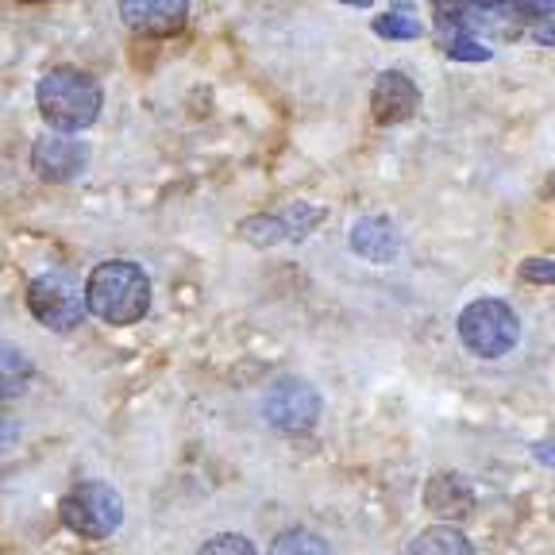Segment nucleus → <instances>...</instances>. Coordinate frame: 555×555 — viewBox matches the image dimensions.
<instances>
[{
  "mask_svg": "<svg viewBox=\"0 0 555 555\" xmlns=\"http://www.w3.org/2000/svg\"><path fill=\"white\" fill-rule=\"evenodd\" d=\"M86 309L96 321L128 328L139 324L151 309V278L147 270L131 259L96 262L93 274L86 278Z\"/></svg>",
  "mask_w": 555,
  "mask_h": 555,
  "instance_id": "obj_1",
  "label": "nucleus"
},
{
  "mask_svg": "<svg viewBox=\"0 0 555 555\" xmlns=\"http://www.w3.org/2000/svg\"><path fill=\"white\" fill-rule=\"evenodd\" d=\"M35 101H39V113L62 135H74V131H86L96 124L104 108L101 81L86 69L74 66H54L47 69L39 86H35Z\"/></svg>",
  "mask_w": 555,
  "mask_h": 555,
  "instance_id": "obj_2",
  "label": "nucleus"
},
{
  "mask_svg": "<svg viewBox=\"0 0 555 555\" xmlns=\"http://www.w3.org/2000/svg\"><path fill=\"white\" fill-rule=\"evenodd\" d=\"M455 332H460L463 347L478 359H502L509 356L520 339V321L513 312L509 301L502 297H478L467 309L460 312L455 321Z\"/></svg>",
  "mask_w": 555,
  "mask_h": 555,
  "instance_id": "obj_3",
  "label": "nucleus"
},
{
  "mask_svg": "<svg viewBox=\"0 0 555 555\" xmlns=\"http://www.w3.org/2000/svg\"><path fill=\"white\" fill-rule=\"evenodd\" d=\"M59 517L69 532H78L86 540H108L116 529L124 525V505L120 494H116L108 482H96V478H86L62 498Z\"/></svg>",
  "mask_w": 555,
  "mask_h": 555,
  "instance_id": "obj_4",
  "label": "nucleus"
},
{
  "mask_svg": "<svg viewBox=\"0 0 555 555\" xmlns=\"http://www.w3.org/2000/svg\"><path fill=\"white\" fill-rule=\"evenodd\" d=\"M321 393L305 378H278L262 398V416L267 425L282 436H305L321 421Z\"/></svg>",
  "mask_w": 555,
  "mask_h": 555,
  "instance_id": "obj_5",
  "label": "nucleus"
},
{
  "mask_svg": "<svg viewBox=\"0 0 555 555\" xmlns=\"http://www.w3.org/2000/svg\"><path fill=\"white\" fill-rule=\"evenodd\" d=\"M27 309H31L35 321L51 332H74L89 312L78 286H74L66 274H54V270L31 278V286H27Z\"/></svg>",
  "mask_w": 555,
  "mask_h": 555,
  "instance_id": "obj_6",
  "label": "nucleus"
},
{
  "mask_svg": "<svg viewBox=\"0 0 555 555\" xmlns=\"http://www.w3.org/2000/svg\"><path fill=\"white\" fill-rule=\"evenodd\" d=\"M416 104H421V89H416V81L409 78V74H401V69L378 74V81H374V89H371L374 124H382V128L405 124L409 116L416 113Z\"/></svg>",
  "mask_w": 555,
  "mask_h": 555,
  "instance_id": "obj_7",
  "label": "nucleus"
},
{
  "mask_svg": "<svg viewBox=\"0 0 555 555\" xmlns=\"http://www.w3.org/2000/svg\"><path fill=\"white\" fill-rule=\"evenodd\" d=\"M86 163H89V151L81 147L78 139L62 135V131L39 139V143H35V151H31L35 173H39L43 182H54V185L74 182V178L86 170Z\"/></svg>",
  "mask_w": 555,
  "mask_h": 555,
  "instance_id": "obj_8",
  "label": "nucleus"
},
{
  "mask_svg": "<svg viewBox=\"0 0 555 555\" xmlns=\"http://www.w3.org/2000/svg\"><path fill=\"white\" fill-rule=\"evenodd\" d=\"M124 27L139 35H178L190 20V0H120Z\"/></svg>",
  "mask_w": 555,
  "mask_h": 555,
  "instance_id": "obj_9",
  "label": "nucleus"
},
{
  "mask_svg": "<svg viewBox=\"0 0 555 555\" xmlns=\"http://www.w3.org/2000/svg\"><path fill=\"white\" fill-rule=\"evenodd\" d=\"M351 251L366 262H393L401 255V232L390 217H363L351 228Z\"/></svg>",
  "mask_w": 555,
  "mask_h": 555,
  "instance_id": "obj_10",
  "label": "nucleus"
},
{
  "mask_svg": "<svg viewBox=\"0 0 555 555\" xmlns=\"http://www.w3.org/2000/svg\"><path fill=\"white\" fill-rule=\"evenodd\" d=\"M425 505L443 520H463V517H470V513H475V490H470V482H463L460 475L440 470V475L428 478Z\"/></svg>",
  "mask_w": 555,
  "mask_h": 555,
  "instance_id": "obj_11",
  "label": "nucleus"
},
{
  "mask_svg": "<svg viewBox=\"0 0 555 555\" xmlns=\"http://www.w3.org/2000/svg\"><path fill=\"white\" fill-rule=\"evenodd\" d=\"M31 378H35V363H31V359H27L16 344L0 339V401L27 393Z\"/></svg>",
  "mask_w": 555,
  "mask_h": 555,
  "instance_id": "obj_12",
  "label": "nucleus"
},
{
  "mask_svg": "<svg viewBox=\"0 0 555 555\" xmlns=\"http://www.w3.org/2000/svg\"><path fill=\"white\" fill-rule=\"evenodd\" d=\"M436 39H440L443 54L455 62H490V54H494L482 39H475V31L451 24V20H436Z\"/></svg>",
  "mask_w": 555,
  "mask_h": 555,
  "instance_id": "obj_13",
  "label": "nucleus"
},
{
  "mask_svg": "<svg viewBox=\"0 0 555 555\" xmlns=\"http://www.w3.org/2000/svg\"><path fill=\"white\" fill-rule=\"evenodd\" d=\"M409 555H475V544L451 525H433L421 537H413Z\"/></svg>",
  "mask_w": 555,
  "mask_h": 555,
  "instance_id": "obj_14",
  "label": "nucleus"
},
{
  "mask_svg": "<svg viewBox=\"0 0 555 555\" xmlns=\"http://www.w3.org/2000/svg\"><path fill=\"white\" fill-rule=\"evenodd\" d=\"M270 555H332V547H328V540L309 529H286L274 537Z\"/></svg>",
  "mask_w": 555,
  "mask_h": 555,
  "instance_id": "obj_15",
  "label": "nucleus"
},
{
  "mask_svg": "<svg viewBox=\"0 0 555 555\" xmlns=\"http://www.w3.org/2000/svg\"><path fill=\"white\" fill-rule=\"evenodd\" d=\"M240 235L255 247H274V243H286V220L282 212H262V217H251L247 224H240Z\"/></svg>",
  "mask_w": 555,
  "mask_h": 555,
  "instance_id": "obj_16",
  "label": "nucleus"
},
{
  "mask_svg": "<svg viewBox=\"0 0 555 555\" xmlns=\"http://www.w3.org/2000/svg\"><path fill=\"white\" fill-rule=\"evenodd\" d=\"M374 31H378L382 39H405V43H409V39H421V31H425V27L416 24L409 9H393V12H386V16L374 20Z\"/></svg>",
  "mask_w": 555,
  "mask_h": 555,
  "instance_id": "obj_17",
  "label": "nucleus"
},
{
  "mask_svg": "<svg viewBox=\"0 0 555 555\" xmlns=\"http://www.w3.org/2000/svg\"><path fill=\"white\" fill-rule=\"evenodd\" d=\"M197 555H259V547L240 532H220V537L205 540Z\"/></svg>",
  "mask_w": 555,
  "mask_h": 555,
  "instance_id": "obj_18",
  "label": "nucleus"
},
{
  "mask_svg": "<svg viewBox=\"0 0 555 555\" xmlns=\"http://www.w3.org/2000/svg\"><path fill=\"white\" fill-rule=\"evenodd\" d=\"M520 278L532 286H555V262L552 259H525L520 262Z\"/></svg>",
  "mask_w": 555,
  "mask_h": 555,
  "instance_id": "obj_19",
  "label": "nucleus"
},
{
  "mask_svg": "<svg viewBox=\"0 0 555 555\" xmlns=\"http://www.w3.org/2000/svg\"><path fill=\"white\" fill-rule=\"evenodd\" d=\"M513 9L529 12V16H540V20H555V0H513Z\"/></svg>",
  "mask_w": 555,
  "mask_h": 555,
  "instance_id": "obj_20",
  "label": "nucleus"
},
{
  "mask_svg": "<svg viewBox=\"0 0 555 555\" xmlns=\"http://www.w3.org/2000/svg\"><path fill=\"white\" fill-rule=\"evenodd\" d=\"M16 421L12 416H0V451H9L12 443H16Z\"/></svg>",
  "mask_w": 555,
  "mask_h": 555,
  "instance_id": "obj_21",
  "label": "nucleus"
},
{
  "mask_svg": "<svg viewBox=\"0 0 555 555\" xmlns=\"http://www.w3.org/2000/svg\"><path fill=\"white\" fill-rule=\"evenodd\" d=\"M532 455H537L544 467H555V436H552V440H540L537 448H532Z\"/></svg>",
  "mask_w": 555,
  "mask_h": 555,
  "instance_id": "obj_22",
  "label": "nucleus"
},
{
  "mask_svg": "<svg viewBox=\"0 0 555 555\" xmlns=\"http://www.w3.org/2000/svg\"><path fill=\"white\" fill-rule=\"evenodd\" d=\"M532 35H537L540 43H555V27L552 24H532Z\"/></svg>",
  "mask_w": 555,
  "mask_h": 555,
  "instance_id": "obj_23",
  "label": "nucleus"
},
{
  "mask_svg": "<svg viewBox=\"0 0 555 555\" xmlns=\"http://www.w3.org/2000/svg\"><path fill=\"white\" fill-rule=\"evenodd\" d=\"M339 4H351V9H371L374 0H339Z\"/></svg>",
  "mask_w": 555,
  "mask_h": 555,
  "instance_id": "obj_24",
  "label": "nucleus"
},
{
  "mask_svg": "<svg viewBox=\"0 0 555 555\" xmlns=\"http://www.w3.org/2000/svg\"><path fill=\"white\" fill-rule=\"evenodd\" d=\"M24 4H51V0H24Z\"/></svg>",
  "mask_w": 555,
  "mask_h": 555,
  "instance_id": "obj_25",
  "label": "nucleus"
}]
</instances>
